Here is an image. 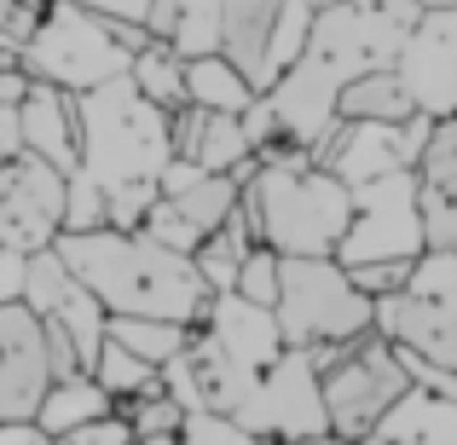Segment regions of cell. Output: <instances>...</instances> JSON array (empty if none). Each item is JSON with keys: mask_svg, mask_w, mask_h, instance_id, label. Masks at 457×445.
<instances>
[{"mask_svg": "<svg viewBox=\"0 0 457 445\" xmlns=\"http://www.w3.org/2000/svg\"><path fill=\"white\" fill-rule=\"evenodd\" d=\"M417 18H423V0H330L312 12L307 53L267 87L278 111V145L319 156L342 122V87L365 70L394 64Z\"/></svg>", "mask_w": 457, "mask_h": 445, "instance_id": "obj_1", "label": "cell"}, {"mask_svg": "<svg viewBox=\"0 0 457 445\" xmlns=\"http://www.w3.org/2000/svg\"><path fill=\"white\" fill-rule=\"evenodd\" d=\"M76 122L81 174L104 191L111 226H139L145 209L162 197V168L174 156V116L145 99L134 76H111L104 87L76 93Z\"/></svg>", "mask_w": 457, "mask_h": 445, "instance_id": "obj_2", "label": "cell"}, {"mask_svg": "<svg viewBox=\"0 0 457 445\" xmlns=\"http://www.w3.org/2000/svg\"><path fill=\"white\" fill-rule=\"evenodd\" d=\"M58 255L111 312H151V318L203 324L209 278L186 249L156 243L139 226H93V232H58Z\"/></svg>", "mask_w": 457, "mask_h": 445, "instance_id": "obj_3", "label": "cell"}, {"mask_svg": "<svg viewBox=\"0 0 457 445\" xmlns=\"http://www.w3.org/2000/svg\"><path fill=\"white\" fill-rule=\"evenodd\" d=\"M244 214L255 243L278 255H336L353 214V185L295 145L261 151L255 174L244 179Z\"/></svg>", "mask_w": 457, "mask_h": 445, "instance_id": "obj_4", "label": "cell"}, {"mask_svg": "<svg viewBox=\"0 0 457 445\" xmlns=\"http://www.w3.org/2000/svg\"><path fill=\"white\" fill-rule=\"evenodd\" d=\"M151 41L145 23L134 18H104V12L81 6V0H46L41 23L23 41V70L35 81H53L64 93L104 87L111 76H128L134 53Z\"/></svg>", "mask_w": 457, "mask_h": 445, "instance_id": "obj_5", "label": "cell"}, {"mask_svg": "<svg viewBox=\"0 0 457 445\" xmlns=\"http://www.w3.org/2000/svg\"><path fill=\"white\" fill-rule=\"evenodd\" d=\"M278 324L290 347L353 342L377 330V301L353 284L336 255H284L278 267Z\"/></svg>", "mask_w": 457, "mask_h": 445, "instance_id": "obj_6", "label": "cell"}, {"mask_svg": "<svg viewBox=\"0 0 457 445\" xmlns=\"http://www.w3.org/2000/svg\"><path fill=\"white\" fill-rule=\"evenodd\" d=\"M377 330L428 365L457 370V249H423L405 290L377 295Z\"/></svg>", "mask_w": 457, "mask_h": 445, "instance_id": "obj_7", "label": "cell"}, {"mask_svg": "<svg viewBox=\"0 0 457 445\" xmlns=\"http://www.w3.org/2000/svg\"><path fill=\"white\" fill-rule=\"evenodd\" d=\"M423 249H428V226H423L417 168H388L377 179H359L336 260L342 267H359V260H417Z\"/></svg>", "mask_w": 457, "mask_h": 445, "instance_id": "obj_8", "label": "cell"}, {"mask_svg": "<svg viewBox=\"0 0 457 445\" xmlns=\"http://www.w3.org/2000/svg\"><path fill=\"white\" fill-rule=\"evenodd\" d=\"M411 370H405L400 342H388L382 330H365L347 342V353L324 370V411H330L336 440H370V428L382 423L394 400L405 393Z\"/></svg>", "mask_w": 457, "mask_h": 445, "instance_id": "obj_9", "label": "cell"}, {"mask_svg": "<svg viewBox=\"0 0 457 445\" xmlns=\"http://www.w3.org/2000/svg\"><path fill=\"white\" fill-rule=\"evenodd\" d=\"M244 428L255 440H324L330 411H324V370L312 365L307 347H284L255 376L249 400L237 405Z\"/></svg>", "mask_w": 457, "mask_h": 445, "instance_id": "obj_10", "label": "cell"}, {"mask_svg": "<svg viewBox=\"0 0 457 445\" xmlns=\"http://www.w3.org/2000/svg\"><path fill=\"white\" fill-rule=\"evenodd\" d=\"M64 197H70V174L53 168L35 151H12L0 162V249H35L58 243L64 232Z\"/></svg>", "mask_w": 457, "mask_h": 445, "instance_id": "obj_11", "label": "cell"}, {"mask_svg": "<svg viewBox=\"0 0 457 445\" xmlns=\"http://www.w3.org/2000/svg\"><path fill=\"white\" fill-rule=\"evenodd\" d=\"M428 134H435V116H423V111L405 116V122H359V116H342L336 134L324 139L319 162L330 174H342L347 185H359V179H377L388 168H417Z\"/></svg>", "mask_w": 457, "mask_h": 445, "instance_id": "obj_12", "label": "cell"}, {"mask_svg": "<svg viewBox=\"0 0 457 445\" xmlns=\"http://www.w3.org/2000/svg\"><path fill=\"white\" fill-rule=\"evenodd\" d=\"M53 388L46 318L29 301H0V423H29Z\"/></svg>", "mask_w": 457, "mask_h": 445, "instance_id": "obj_13", "label": "cell"}, {"mask_svg": "<svg viewBox=\"0 0 457 445\" xmlns=\"http://www.w3.org/2000/svg\"><path fill=\"white\" fill-rule=\"evenodd\" d=\"M405 353V393L382 411V423L370 428V440L382 445H457V370L428 365L423 353L400 347Z\"/></svg>", "mask_w": 457, "mask_h": 445, "instance_id": "obj_14", "label": "cell"}, {"mask_svg": "<svg viewBox=\"0 0 457 445\" xmlns=\"http://www.w3.org/2000/svg\"><path fill=\"white\" fill-rule=\"evenodd\" d=\"M394 70L405 76L423 116H457V6H423Z\"/></svg>", "mask_w": 457, "mask_h": 445, "instance_id": "obj_15", "label": "cell"}, {"mask_svg": "<svg viewBox=\"0 0 457 445\" xmlns=\"http://www.w3.org/2000/svg\"><path fill=\"white\" fill-rule=\"evenodd\" d=\"M237 197H244V179L237 174H203L197 185L174 191V197H156L145 209V220H139V232H151L156 243L191 255L214 226H226V214L237 209Z\"/></svg>", "mask_w": 457, "mask_h": 445, "instance_id": "obj_16", "label": "cell"}, {"mask_svg": "<svg viewBox=\"0 0 457 445\" xmlns=\"http://www.w3.org/2000/svg\"><path fill=\"white\" fill-rule=\"evenodd\" d=\"M203 330L249 370H267L272 358L284 353V324H278V307H261V301L237 295V290H214L209 307H203Z\"/></svg>", "mask_w": 457, "mask_h": 445, "instance_id": "obj_17", "label": "cell"}, {"mask_svg": "<svg viewBox=\"0 0 457 445\" xmlns=\"http://www.w3.org/2000/svg\"><path fill=\"white\" fill-rule=\"evenodd\" d=\"M18 134L23 151L46 156L53 168H81V122H76V93L53 87V81H29L18 99Z\"/></svg>", "mask_w": 457, "mask_h": 445, "instance_id": "obj_18", "label": "cell"}, {"mask_svg": "<svg viewBox=\"0 0 457 445\" xmlns=\"http://www.w3.org/2000/svg\"><path fill=\"white\" fill-rule=\"evenodd\" d=\"M417 185H423V226L428 249H457V116H440L417 156Z\"/></svg>", "mask_w": 457, "mask_h": 445, "instance_id": "obj_19", "label": "cell"}, {"mask_svg": "<svg viewBox=\"0 0 457 445\" xmlns=\"http://www.w3.org/2000/svg\"><path fill=\"white\" fill-rule=\"evenodd\" d=\"M284 0H220V53L267 93V41Z\"/></svg>", "mask_w": 457, "mask_h": 445, "instance_id": "obj_20", "label": "cell"}, {"mask_svg": "<svg viewBox=\"0 0 457 445\" xmlns=\"http://www.w3.org/2000/svg\"><path fill=\"white\" fill-rule=\"evenodd\" d=\"M104 411H116V400L99 388L93 370H76V376H53V388H46L35 423L46 428V440H70L81 423H93V416H104Z\"/></svg>", "mask_w": 457, "mask_h": 445, "instance_id": "obj_21", "label": "cell"}, {"mask_svg": "<svg viewBox=\"0 0 457 445\" xmlns=\"http://www.w3.org/2000/svg\"><path fill=\"white\" fill-rule=\"evenodd\" d=\"M255 93H261V87H255V81H249L226 53H197V58H186V99L203 104V111H244Z\"/></svg>", "mask_w": 457, "mask_h": 445, "instance_id": "obj_22", "label": "cell"}, {"mask_svg": "<svg viewBox=\"0 0 457 445\" xmlns=\"http://www.w3.org/2000/svg\"><path fill=\"white\" fill-rule=\"evenodd\" d=\"M342 116H359V122H405V116H417V99H411L400 70L382 64V70H365L359 81L342 87Z\"/></svg>", "mask_w": 457, "mask_h": 445, "instance_id": "obj_23", "label": "cell"}, {"mask_svg": "<svg viewBox=\"0 0 457 445\" xmlns=\"http://www.w3.org/2000/svg\"><path fill=\"white\" fill-rule=\"evenodd\" d=\"M197 162L209 168V174H237V179L255 174L261 156H255V139H249V128H244V111H209L203 116Z\"/></svg>", "mask_w": 457, "mask_h": 445, "instance_id": "obj_24", "label": "cell"}, {"mask_svg": "<svg viewBox=\"0 0 457 445\" xmlns=\"http://www.w3.org/2000/svg\"><path fill=\"white\" fill-rule=\"evenodd\" d=\"M249 243H255V232H249L244 197H237V209L226 214V226H214V232L191 249L197 272L209 278V290H232V284H237V267H244V255H249Z\"/></svg>", "mask_w": 457, "mask_h": 445, "instance_id": "obj_25", "label": "cell"}, {"mask_svg": "<svg viewBox=\"0 0 457 445\" xmlns=\"http://www.w3.org/2000/svg\"><path fill=\"white\" fill-rule=\"evenodd\" d=\"M128 76H134L139 93H145V99H156L162 111L186 104V53H179L168 35H151V41L139 46L134 64H128Z\"/></svg>", "mask_w": 457, "mask_h": 445, "instance_id": "obj_26", "label": "cell"}, {"mask_svg": "<svg viewBox=\"0 0 457 445\" xmlns=\"http://www.w3.org/2000/svg\"><path fill=\"white\" fill-rule=\"evenodd\" d=\"M191 330H197V324H179V318H151V312H111V330H104V335H116L122 347H134L139 358H151V365L162 370L168 358H174L179 347L191 342Z\"/></svg>", "mask_w": 457, "mask_h": 445, "instance_id": "obj_27", "label": "cell"}, {"mask_svg": "<svg viewBox=\"0 0 457 445\" xmlns=\"http://www.w3.org/2000/svg\"><path fill=\"white\" fill-rule=\"evenodd\" d=\"M93 376H99V388L111 393L116 405H128L134 393H145V388H162V370H156L151 358H139L134 347H122L116 335H104L99 358H93Z\"/></svg>", "mask_w": 457, "mask_h": 445, "instance_id": "obj_28", "label": "cell"}, {"mask_svg": "<svg viewBox=\"0 0 457 445\" xmlns=\"http://www.w3.org/2000/svg\"><path fill=\"white\" fill-rule=\"evenodd\" d=\"M312 0H284L278 23H272V41H267V87L307 53V35H312Z\"/></svg>", "mask_w": 457, "mask_h": 445, "instance_id": "obj_29", "label": "cell"}, {"mask_svg": "<svg viewBox=\"0 0 457 445\" xmlns=\"http://www.w3.org/2000/svg\"><path fill=\"white\" fill-rule=\"evenodd\" d=\"M116 411H128L134 440H179V423H186V405H179L168 388H145L128 405H116Z\"/></svg>", "mask_w": 457, "mask_h": 445, "instance_id": "obj_30", "label": "cell"}, {"mask_svg": "<svg viewBox=\"0 0 457 445\" xmlns=\"http://www.w3.org/2000/svg\"><path fill=\"white\" fill-rule=\"evenodd\" d=\"M278 267H284V255L272 243H249V255H244V267H237L232 290L249 295V301H261V307H278Z\"/></svg>", "mask_w": 457, "mask_h": 445, "instance_id": "obj_31", "label": "cell"}, {"mask_svg": "<svg viewBox=\"0 0 457 445\" xmlns=\"http://www.w3.org/2000/svg\"><path fill=\"white\" fill-rule=\"evenodd\" d=\"M179 440H191V445H255V434L244 428V416L214 411V405H197V411H186V423H179Z\"/></svg>", "mask_w": 457, "mask_h": 445, "instance_id": "obj_32", "label": "cell"}, {"mask_svg": "<svg viewBox=\"0 0 457 445\" xmlns=\"http://www.w3.org/2000/svg\"><path fill=\"white\" fill-rule=\"evenodd\" d=\"M93 226H111V202L93 185L87 174H70V197H64V232H93Z\"/></svg>", "mask_w": 457, "mask_h": 445, "instance_id": "obj_33", "label": "cell"}, {"mask_svg": "<svg viewBox=\"0 0 457 445\" xmlns=\"http://www.w3.org/2000/svg\"><path fill=\"white\" fill-rule=\"evenodd\" d=\"M411 267H417V260H359V267H347V272H353V284H359V290H365L370 301H377V295H394V290H405Z\"/></svg>", "mask_w": 457, "mask_h": 445, "instance_id": "obj_34", "label": "cell"}, {"mask_svg": "<svg viewBox=\"0 0 457 445\" xmlns=\"http://www.w3.org/2000/svg\"><path fill=\"white\" fill-rule=\"evenodd\" d=\"M128 440H134L128 411H104V416H93V423H81L76 434H70V445H128Z\"/></svg>", "mask_w": 457, "mask_h": 445, "instance_id": "obj_35", "label": "cell"}, {"mask_svg": "<svg viewBox=\"0 0 457 445\" xmlns=\"http://www.w3.org/2000/svg\"><path fill=\"white\" fill-rule=\"evenodd\" d=\"M23 272H29V255L0 249V301H23Z\"/></svg>", "mask_w": 457, "mask_h": 445, "instance_id": "obj_36", "label": "cell"}, {"mask_svg": "<svg viewBox=\"0 0 457 445\" xmlns=\"http://www.w3.org/2000/svg\"><path fill=\"white\" fill-rule=\"evenodd\" d=\"M203 174H209V168H203L197 156H168V168H162V197H174V191L197 185Z\"/></svg>", "mask_w": 457, "mask_h": 445, "instance_id": "obj_37", "label": "cell"}, {"mask_svg": "<svg viewBox=\"0 0 457 445\" xmlns=\"http://www.w3.org/2000/svg\"><path fill=\"white\" fill-rule=\"evenodd\" d=\"M81 6H93V12H104V18H134V23H145V12H151V0H81Z\"/></svg>", "mask_w": 457, "mask_h": 445, "instance_id": "obj_38", "label": "cell"}, {"mask_svg": "<svg viewBox=\"0 0 457 445\" xmlns=\"http://www.w3.org/2000/svg\"><path fill=\"white\" fill-rule=\"evenodd\" d=\"M0 445H46V428L35 423H0Z\"/></svg>", "mask_w": 457, "mask_h": 445, "instance_id": "obj_39", "label": "cell"}, {"mask_svg": "<svg viewBox=\"0 0 457 445\" xmlns=\"http://www.w3.org/2000/svg\"><path fill=\"white\" fill-rule=\"evenodd\" d=\"M12 151H23V134H18V104H0V162Z\"/></svg>", "mask_w": 457, "mask_h": 445, "instance_id": "obj_40", "label": "cell"}, {"mask_svg": "<svg viewBox=\"0 0 457 445\" xmlns=\"http://www.w3.org/2000/svg\"><path fill=\"white\" fill-rule=\"evenodd\" d=\"M312 6H330V0H312Z\"/></svg>", "mask_w": 457, "mask_h": 445, "instance_id": "obj_41", "label": "cell"}]
</instances>
